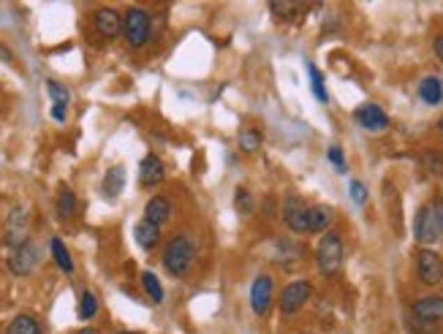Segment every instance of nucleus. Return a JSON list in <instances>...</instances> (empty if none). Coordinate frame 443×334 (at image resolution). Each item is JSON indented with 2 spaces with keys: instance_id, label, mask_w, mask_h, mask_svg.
Wrapping results in <instances>:
<instances>
[{
  "instance_id": "nucleus-1",
  "label": "nucleus",
  "mask_w": 443,
  "mask_h": 334,
  "mask_svg": "<svg viewBox=\"0 0 443 334\" xmlns=\"http://www.w3.org/2000/svg\"><path fill=\"white\" fill-rule=\"evenodd\" d=\"M196 261V242L191 234H177L171 237L164 250V269L171 278H182L191 272Z\"/></svg>"
},
{
  "instance_id": "nucleus-35",
  "label": "nucleus",
  "mask_w": 443,
  "mask_h": 334,
  "mask_svg": "<svg viewBox=\"0 0 443 334\" xmlns=\"http://www.w3.org/2000/svg\"><path fill=\"white\" fill-rule=\"evenodd\" d=\"M77 334H101L98 329H93V326H87V329H79Z\"/></svg>"
},
{
  "instance_id": "nucleus-20",
  "label": "nucleus",
  "mask_w": 443,
  "mask_h": 334,
  "mask_svg": "<svg viewBox=\"0 0 443 334\" xmlns=\"http://www.w3.org/2000/svg\"><path fill=\"white\" fill-rule=\"evenodd\" d=\"M57 215H60V221H71L74 215H77V196L74 191L68 188V185H60V193H57Z\"/></svg>"
},
{
  "instance_id": "nucleus-29",
  "label": "nucleus",
  "mask_w": 443,
  "mask_h": 334,
  "mask_svg": "<svg viewBox=\"0 0 443 334\" xmlns=\"http://www.w3.org/2000/svg\"><path fill=\"white\" fill-rule=\"evenodd\" d=\"M234 204H237V209L242 212V215H253V193H250L248 188H237V196H234Z\"/></svg>"
},
{
  "instance_id": "nucleus-4",
  "label": "nucleus",
  "mask_w": 443,
  "mask_h": 334,
  "mask_svg": "<svg viewBox=\"0 0 443 334\" xmlns=\"http://www.w3.org/2000/svg\"><path fill=\"white\" fill-rule=\"evenodd\" d=\"M150 33H153V19L144 8L131 6L125 14H123V35L128 41L131 49H141L147 41H150Z\"/></svg>"
},
{
  "instance_id": "nucleus-11",
  "label": "nucleus",
  "mask_w": 443,
  "mask_h": 334,
  "mask_svg": "<svg viewBox=\"0 0 443 334\" xmlns=\"http://www.w3.org/2000/svg\"><path fill=\"white\" fill-rule=\"evenodd\" d=\"M307 207L305 201L300 198V196H288L286 198V204H283V221L286 225L294 231V234H307L310 228H307Z\"/></svg>"
},
{
  "instance_id": "nucleus-24",
  "label": "nucleus",
  "mask_w": 443,
  "mask_h": 334,
  "mask_svg": "<svg viewBox=\"0 0 443 334\" xmlns=\"http://www.w3.org/2000/svg\"><path fill=\"white\" fill-rule=\"evenodd\" d=\"M270 8L280 19H297L302 11H307V6H302V3H272Z\"/></svg>"
},
{
  "instance_id": "nucleus-16",
  "label": "nucleus",
  "mask_w": 443,
  "mask_h": 334,
  "mask_svg": "<svg viewBox=\"0 0 443 334\" xmlns=\"http://www.w3.org/2000/svg\"><path fill=\"white\" fill-rule=\"evenodd\" d=\"M134 237H137V245L139 248H144V250H153V248H158V242H161V228L158 225H153V223H147L144 218L137 223V228H134Z\"/></svg>"
},
{
  "instance_id": "nucleus-2",
  "label": "nucleus",
  "mask_w": 443,
  "mask_h": 334,
  "mask_svg": "<svg viewBox=\"0 0 443 334\" xmlns=\"http://www.w3.org/2000/svg\"><path fill=\"white\" fill-rule=\"evenodd\" d=\"M414 234L421 245L435 242L443 234V198H433L430 204H424L416 215Z\"/></svg>"
},
{
  "instance_id": "nucleus-14",
  "label": "nucleus",
  "mask_w": 443,
  "mask_h": 334,
  "mask_svg": "<svg viewBox=\"0 0 443 334\" xmlns=\"http://www.w3.org/2000/svg\"><path fill=\"white\" fill-rule=\"evenodd\" d=\"M411 312H414L416 321H430V324H435V321L443 318V296H421V299L414 302Z\"/></svg>"
},
{
  "instance_id": "nucleus-12",
  "label": "nucleus",
  "mask_w": 443,
  "mask_h": 334,
  "mask_svg": "<svg viewBox=\"0 0 443 334\" xmlns=\"http://www.w3.org/2000/svg\"><path fill=\"white\" fill-rule=\"evenodd\" d=\"M164 177H166V166L158 155L150 152V155L141 158V166H139V185L141 188H155V185L164 182Z\"/></svg>"
},
{
  "instance_id": "nucleus-13",
  "label": "nucleus",
  "mask_w": 443,
  "mask_h": 334,
  "mask_svg": "<svg viewBox=\"0 0 443 334\" xmlns=\"http://www.w3.org/2000/svg\"><path fill=\"white\" fill-rule=\"evenodd\" d=\"M357 122H359L362 128H367V131H373V134H381V131H387L389 128V117L384 114L381 106H375V104H364L357 109Z\"/></svg>"
},
{
  "instance_id": "nucleus-6",
  "label": "nucleus",
  "mask_w": 443,
  "mask_h": 334,
  "mask_svg": "<svg viewBox=\"0 0 443 334\" xmlns=\"http://www.w3.org/2000/svg\"><path fill=\"white\" fill-rule=\"evenodd\" d=\"M310 294H313V288H310V283L307 280H297V283H288L286 288H283V294H280V312L283 315H294V312H300L305 302L310 299Z\"/></svg>"
},
{
  "instance_id": "nucleus-5",
  "label": "nucleus",
  "mask_w": 443,
  "mask_h": 334,
  "mask_svg": "<svg viewBox=\"0 0 443 334\" xmlns=\"http://www.w3.org/2000/svg\"><path fill=\"white\" fill-rule=\"evenodd\" d=\"M25 242H30V207L17 204L8 212V221H6V245L11 250H17Z\"/></svg>"
},
{
  "instance_id": "nucleus-28",
  "label": "nucleus",
  "mask_w": 443,
  "mask_h": 334,
  "mask_svg": "<svg viewBox=\"0 0 443 334\" xmlns=\"http://www.w3.org/2000/svg\"><path fill=\"white\" fill-rule=\"evenodd\" d=\"M421 166L427 168L430 174H443V155L435 150H424L421 152Z\"/></svg>"
},
{
  "instance_id": "nucleus-3",
  "label": "nucleus",
  "mask_w": 443,
  "mask_h": 334,
  "mask_svg": "<svg viewBox=\"0 0 443 334\" xmlns=\"http://www.w3.org/2000/svg\"><path fill=\"white\" fill-rule=\"evenodd\" d=\"M316 264L321 269V275L332 278L343 267V237L337 231H324L318 248H316Z\"/></svg>"
},
{
  "instance_id": "nucleus-17",
  "label": "nucleus",
  "mask_w": 443,
  "mask_h": 334,
  "mask_svg": "<svg viewBox=\"0 0 443 334\" xmlns=\"http://www.w3.org/2000/svg\"><path fill=\"white\" fill-rule=\"evenodd\" d=\"M332 221H334L332 207L318 204V207H310V209H307V228H310L313 234H324Z\"/></svg>"
},
{
  "instance_id": "nucleus-23",
  "label": "nucleus",
  "mask_w": 443,
  "mask_h": 334,
  "mask_svg": "<svg viewBox=\"0 0 443 334\" xmlns=\"http://www.w3.org/2000/svg\"><path fill=\"white\" fill-rule=\"evenodd\" d=\"M47 93H49V98H52V109H65L68 101H71V93L60 82H55V79L47 82Z\"/></svg>"
},
{
  "instance_id": "nucleus-30",
  "label": "nucleus",
  "mask_w": 443,
  "mask_h": 334,
  "mask_svg": "<svg viewBox=\"0 0 443 334\" xmlns=\"http://www.w3.org/2000/svg\"><path fill=\"white\" fill-rule=\"evenodd\" d=\"M307 71H310V79H313V93H316V98L327 104V90H324V77H321V71H318L316 65H307Z\"/></svg>"
},
{
  "instance_id": "nucleus-37",
  "label": "nucleus",
  "mask_w": 443,
  "mask_h": 334,
  "mask_svg": "<svg viewBox=\"0 0 443 334\" xmlns=\"http://www.w3.org/2000/svg\"><path fill=\"white\" fill-rule=\"evenodd\" d=\"M114 334H131V332H114Z\"/></svg>"
},
{
  "instance_id": "nucleus-21",
  "label": "nucleus",
  "mask_w": 443,
  "mask_h": 334,
  "mask_svg": "<svg viewBox=\"0 0 443 334\" xmlns=\"http://www.w3.org/2000/svg\"><path fill=\"white\" fill-rule=\"evenodd\" d=\"M123 185H125V168L111 166L104 177V185H101L107 198H117V193H123Z\"/></svg>"
},
{
  "instance_id": "nucleus-9",
  "label": "nucleus",
  "mask_w": 443,
  "mask_h": 334,
  "mask_svg": "<svg viewBox=\"0 0 443 334\" xmlns=\"http://www.w3.org/2000/svg\"><path fill=\"white\" fill-rule=\"evenodd\" d=\"M272 296H275V285H272V278L270 275H258L250 285V310L264 318L272 307Z\"/></svg>"
},
{
  "instance_id": "nucleus-7",
  "label": "nucleus",
  "mask_w": 443,
  "mask_h": 334,
  "mask_svg": "<svg viewBox=\"0 0 443 334\" xmlns=\"http://www.w3.org/2000/svg\"><path fill=\"white\" fill-rule=\"evenodd\" d=\"M416 275L424 285H438L443 280V258L435 250H421L416 253Z\"/></svg>"
},
{
  "instance_id": "nucleus-34",
  "label": "nucleus",
  "mask_w": 443,
  "mask_h": 334,
  "mask_svg": "<svg viewBox=\"0 0 443 334\" xmlns=\"http://www.w3.org/2000/svg\"><path fill=\"white\" fill-rule=\"evenodd\" d=\"M433 49H435L438 60L443 63V35H435V41H433Z\"/></svg>"
},
{
  "instance_id": "nucleus-27",
  "label": "nucleus",
  "mask_w": 443,
  "mask_h": 334,
  "mask_svg": "<svg viewBox=\"0 0 443 334\" xmlns=\"http://www.w3.org/2000/svg\"><path fill=\"white\" fill-rule=\"evenodd\" d=\"M95 312H98L95 294H93V291H84L82 299H79V318H82V321H90V318H95Z\"/></svg>"
},
{
  "instance_id": "nucleus-33",
  "label": "nucleus",
  "mask_w": 443,
  "mask_h": 334,
  "mask_svg": "<svg viewBox=\"0 0 443 334\" xmlns=\"http://www.w3.org/2000/svg\"><path fill=\"white\" fill-rule=\"evenodd\" d=\"M351 198H354L357 204H364V201H367V188H364L362 182H351Z\"/></svg>"
},
{
  "instance_id": "nucleus-22",
  "label": "nucleus",
  "mask_w": 443,
  "mask_h": 334,
  "mask_svg": "<svg viewBox=\"0 0 443 334\" xmlns=\"http://www.w3.org/2000/svg\"><path fill=\"white\" fill-rule=\"evenodd\" d=\"M49 250H52V258H55L57 267H60L65 275H71V272H74V261H71V253L65 250V245H63V239H60V237H52Z\"/></svg>"
},
{
  "instance_id": "nucleus-15",
  "label": "nucleus",
  "mask_w": 443,
  "mask_h": 334,
  "mask_svg": "<svg viewBox=\"0 0 443 334\" xmlns=\"http://www.w3.org/2000/svg\"><path fill=\"white\" fill-rule=\"evenodd\" d=\"M169 218H171V201H169L166 196H155V198L147 201V207H144V221L161 228V225L169 223Z\"/></svg>"
},
{
  "instance_id": "nucleus-25",
  "label": "nucleus",
  "mask_w": 443,
  "mask_h": 334,
  "mask_svg": "<svg viewBox=\"0 0 443 334\" xmlns=\"http://www.w3.org/2000/svg\"><path fill=\"white\" fill-rule=\"evenodd\" d=\"M141 288L150 294V299L158 305V302H164V288H161V280L155 278L153 272H144L141 275Z\"/></svg>"
},
{
  "instance_id": "nucleus-19",
  "label": "nucleus",
  "mask_w": 443,
  "mask_h": 334,
  "mask_svg": "<svg viewBox=\"0 0 443 334\" xmlns=\"http://www.w3.org/2000/svg\"><path fill=\"white\" fill-rule=\"evenodd\" d=\"M419 98L430 106H438L443 101V82L438 77H424L421 84H419Z\"/></svg>"
},
{
  "instance_id": "nucleus-36",
  "label": "nucleus",
  "mask_w": 443,
  "mask_h": 334,
  "mask_svg": "<svg viewBox=\"0 0 443 334\" xmlns=\"http://www.w3.org/2000/svg\"><path fill=\"white\" fill-rule=\"evenodd\" d=\"M438 128H441V131H443V120H441V122H438Z\"/></svg>"
},
{
  "instance_id": "nucleus-8",
  "label": "nucleus",
  "mask_w": 443,
  "mask_h": 334,
  "mask_svg": "<svg viewBox=\"0 0 443 334\" xmlns=\"http://www.w3.org/2000/svg\"><path fill=\"white\" fill-rule=\"evenodd\" d=\"M38 258H41L38 245H36V242H25L22 248L11 250V258H8V269H11V275H17V278H28V275H33V272H36V267H38Z\"/></svg>"
},
{
  "instance_id": "nucleus-32",
  "label": "nucleus",
  "mask_w": 443,
  "mask_h": 334,
  "mask_svg": "<svg viewBox=\"0 0 443 334\" xmlns=\"http://www.w3.org/2000/svg\"><path fill=\"white\" fill-rule=\"evenodd\" d=\"M329 161L334 164L337 171H345V158H343V150H340V147H329Z\"/></svg>"
},
{
  "instance_id": "nucleus-31",
  "label": "nucleus",
  "mask_w": 443,
  "mask_h": 334,
  "mask_svg": "<svg viewBox=\"0 0 443 334\" xmlns=\"http://www.w3.org/2000/svg\"><path fill=\"white\" fill-rule=\"evenodd\" d=\"M411 329L416 334H438V324H430V321H414Z\"/></svg>"
},
{
  "instance_id": "nucleus-26",
  "label": "nucleus",
  "mask_w": 443,
  "mask_h": 334,
  "mask_svg": "<svg viewBox=\"0 0 443 334\" xmlns=\"http://www.w3.org/2000/svg\"><path fill=\"white\" fill-rule=\"evenodd\" d=\"M240 150H242V152L261 150V134H258L256 128H242V131H240Z\"/></svg>"
},
{
  "instance_id": "nucleus-18",
  "label": "nucleus",
  "mask_w": 443,
  "mask_h": 334,
  "mask_svg": "<svg viewBox=\"0 0 443 334\" xmlns=\"http://www.w3.org/2000/svg\"><path fill=\"white\" fill-rule=\"evenodd\" d=\"M6 334H44V329H41V324H38V318H36V315H30V312H20V315H14V318L8 321Z\"/></svg>"
},
{
  "instance_id": "nucleus-10",
  "label": "nucleus",
  "mask_w": 443,
  "mask_h": 334,
  "mask_svg": "<svg viewBox=\"0 0 443 334\" xmlns=\"http://www.w3.org/2000/svg\"><path fill=\"white\" fill-rule=\"evenodd\" d=\"M93 28H95V33H98L101 38L111 41V38H117V35L123 33V14L109 8V6H104V8H98V11L93 14Z\"/></svg>"
}]
</instances>
